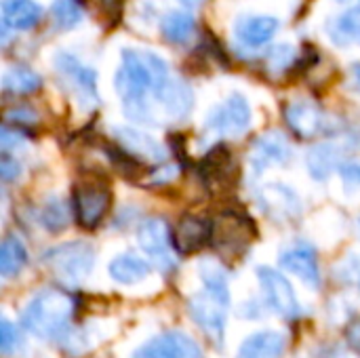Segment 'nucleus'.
<instances>
[{
	"label": "nucleus",
	"instance_id": "f257e3e1",
	"mask_svg": "<svg viewBox=\"0 0 360 358\" xmlns=\"http://www.w3.org/2000/svg\"><path fill=\"white\" fill-rule=\"evenodd\" d=\"M169 82V65L150 51H124L116 72V91L122 97L129 118L152 122L158 95Z\"/></svg>",
	"mask_w": 360,
	"mask_h": 358
},
{
	"label": "nucleus",
	"instance_id": "f03ea898",
	"mask_svg": "<svg viewBox=\"0 0 360 358\" xmlns=\"http://www.w3.org/2000/svg\"><path fill=\"white\" fill-rule=\"evenodd\" d=\"M200 279L205 289L192 298L190 312L194 323L205 331V335L217 346H224V333H226V317H228V304H230V291L224 270L213 264L205 262L200 266Z\"/></svg>",
	"mask_w": 360,
	"mask_h": 358
},
{
	"label": "nucleus",
	"instance_id": "7ed1b4c3",
	"mask_svg": "<svg viewBox=\"0 0 360 358\" xmlns=\"http://www.w3.org/2000/svg\"><path fill=\"white\" fill-rule=\"evenodd\" d=\"M76 302L68 291L42 289L38 291L23 310V327L40 340H57L72 323Z\"/></svg>",
	"mask_w": 360,
	"mask_h": 358
},
{
	"label": "nucleus",
	"instance_id": "20e7f679",
	"mask_svg": "<svg viewBox=\"0 0 360 358\" xmlns=\"http://www.w3.org/2000/svg\"><path fill=\"white\" fill-rule=\"evenodd\" d=\"M44 266L63 283H80L84 281L95 264V251L89 243L74 241L59 247H53L42 257Z\"/></svg>",
	"mask_w": 360,
	"mask_h": 358
},
{
	"label": "nucleus",
	"instance_id": "39448f33",
	"mask_svg": "<svg viewBox=\"0 0 360 358\" xmlns=\"http://www.w3.org/2000/svg\"><path fill=\"white\" fill-rule=\"evenodd\" d=\"M112 205V192L108 184L101 181H82L74 188V213L82 228L93 230L108 215Z\"/></svg>",
	"mask_w": 360,
	"mask_h": 358
},
{
	"label": "nucleus",
	"instance_id": "423d86ee",
	"mask_svg": "<svg viewBox=\"0 0 360 358\" xmlns=\"http://www.w3.org/2000/svg\"><path fill=\"white\" fill-rule=\"evenodd\" d=\"M57 74L65 89L78 99L82 108L97 103V76L91 68L82 65L76 57L68 53H59L55 59Z\"/></svg>",
	"mask_w": 360,
	"mask_h": 358
},
{
	"label": "nucleus",
	"instance_id": "0eeeda50",
	"mask_svg": "<svg viewBox=\"0 0 360 358\" xmlns=\"http://www.w3.org/2000/svg\"><path fill=\"white\" fill-rule=\"evenodd\" d=\"M137 243L158 268H162V270H173L175 268L173 234H171L165 219L150 217V219L141 222V226L137 228Z\"/></svg>",
	"mask_w": 360,
	"mask_h": 358
},
{
	"label": "nucleus",
	"instance_id": "6e6552de",
	"mask_svg": "<svg viewBox=\"0 0 360 358\" xmlns=\"http://www.w3.org/2000/svg\"><path fill=\"white\" fill-rule=\"evenodd\" d=\"M249 124H251V108L240 93H232L226 101L215 106L207 118V129L226 137L243 135L249 129Z\"/></svg>",
	"mask_w": 360,
	"mask_h": 358
},
{
	"label": "nucleus",
	"instance_id": "1a4fd4ad",
	"mask_svg": "<svg viewBox=\"0 0 360 358\" xmlns=\"http://www.w3.org/2000/svg\"><path fill=\"white\" fill-rule=\"evenodd\" d=\"M255 236V226L249 224L247 217L236 213H226L213 224V243L215 249L224 255H240Z\"/></svg>",
	"mask_w": 360,
	"mask_h": 358
},
{
	"label": "nucleus",
	"instance_id": "9d476101",
	"mask_svg": "<svg viewBox=\"0 0 360 358\" xmlns=\"http://www.w3.org/2000/svg\"><path fill=\"white\" fill-rule=\"evenodd\" d=\"M257 279L262 283L266 302L274 312H278L283 319H297L302 314V306L295 298V291L281 272L262 266L257 270Z\"/></svg>",
	"mask_w": 360,
	"mask_h": 358
},
{
	"label": "nucleus",
	"instance_id": "9b49d317",
	"mask_svg": "<svg viewBox=\"0 0 360 358\" xmlns=\"http://www.w3.org/2000/svg\"><path fill=\"white\" fill-rule=\"evenodd\" d=\"M131 358H202V352L190 335L167 331L146 342Z\"/></svg>",
	"mask_w": 360,
	"mask_h": 358
},
{
	"label": "nucleus",
	"instance_id": "f8f14e48",
	"mask_svg": "<svg viewBox=\"0 0 360 358\" xmlns=\"http://www.w3.org/2000/svg\"><path fill=\"white\" fill-rule=\"evenodd\" d=\"M285 120L289 124V129L304 139L316 137L319 133H323L325 129V112L321 110V106H316L314 101L308 99H300V101H291L285 108Z\"/></svg>",
	"mask_w": 360,
	"mask_h": 358
},
{
	"label": "nucleus",
	"instance_id": "ddd939ff",
	"mask_svg": "<svg viewBox=\"0 0 360 358\" xmlns=\"http://www.w3.org/2000/svg\"><path fill=\"white\" fill-rule=\"evenodd\" d=\"M281 266L287 272L302 279V283H306L312 289H316L321 285V270H319L316 251L310 245L297 243V245L285 249L281 253Z\"/></svg>",
	"mask_w": 360,
	"mask_h": 358
},
{
	"label": "nucleus",
	"instance_id": "4468645a",
	"mask_svg": "<svg viewBox=\"0 0 360 358\" xmlns=\"http://www.w3.org/2000/svg\"><path fill=\"white\" fill-rule=\"evenodd\" d=\"M211 234H213V224H209L198 215H184L177 228L173 230L175 251L184 255L196 253L211 241Z\"/></svg>",
	"mask_w": 360,
	"mask_h": 358
},
{
	"label": "nucleus",
	"instance_id": "2eb2a0df",
	"mask_svg": "<svg viewBox=\"0 0 360 358\" xmlns=\"http://www.w3.org/2000/svg\"><path fill=\"white\" fill-rule=\"evenodd\" d=\"M287 160H291V146L281 133H268L259 137L251 150V165L257 173L270 165H283Z\"/></svg>",
	"mask_w": 360,
	"mask_h": 358
},
{
	"label": "nucleus",
	"instance_id": "dca6fc26",
	"mask_svg": "<svg viewBox=\"0 0 360 358\" xmlns=\"http://www.w3.org/2000/svg\"><path fill=\"white\" fill-rule=\"evenodd\" d=\"M116 139L122 143V150H127L131 156L137 158H148L154 162H160L167 158V150L162 143H158L152 135L141 133L137 129H127V127H118L114 129Z\"/></svg>",
	"mask_w": 360,
	"mask_h": 358
},
{
	"label": "nucleus",
	"instance_id": "f3484780",
	"mask_svg": "<svg viewBox=\"0 0 360 358\" xmlns=\"http://www.w3.org/2000/svg\"><path fill=\"white\" fill-rule=\"evenodd\" d=\"M276 30H278V19L270 15L240 17L234 25V34L245 46H262L270 42Z\"/></svg>",
	"mask_w": 360,
	"mask_h": 358
},
{
	"label": "nucleus",
	"instance_id": "a211bd4d",
	"mask_svg": "<svg viewBox=\"0 0 360 358\" xmlns=\"http://www.w3.org/2000/svg\"><path fill=\"white\" fill-rule=\"evenodd\" d=\"M162 114L167 118H173V120H181L190 114L192 106H194V95H192V89L181 82V80H171L165 84L162 93L158 95V103H156Z\"/></svg>",
	"mask_w": 360,
	"mask_h": 358
},
{
	"label": "nucleus",
	"instance_id": "6ab92c4d",
	"mask_svg": "<svg viewBox=\"0 0 360 358\" xmlns=\"http://www.w3.org/2000/svg\"><path fill=\"white\" fill-rule=\"evenodd\" d=\"M42 8L34 0H2V25L4 30L25 32L38 25Z\"/></svg>",
	"mask_w": 360,
	"mask_h": 358
},
{
	"label": "nucleus",
	"instance_id": "aec40b11",
	"mask_svg": "<svg viewBox=\"0 0 360 358\" xmlns=\"http://www.w3.org/2000/svg\"><path fill=\"white\" fill-rule=\"evenodd\" d=\"M287 340L278 331H259L249 335L236 358H281L285 354Z\"/></svg>",
	"mask_w": 360,
	"mask_h": 358
},
{
	"label": "nucleus",
	"instance_id": "412c9836",
	"mask_svg": "<svg viewBox=\"0 0 360 358\" xmlns=\"http://www.w3.org/2000/svg\"><path fill=\"white\" fill-rule=\"evenodd\" d=\"M329 38L333 40V44L338 46H360V6H354L346 13H342L340 17H335L329 27Z\"/></svg>",
	"mask_w": 360,
	"mask_h": 358
},
{
	"label": "nucleus",
	"instance_id": "4be33fe9",
	"mask_svg": "<svg viewBox=\"0 0 360 358\" xmlns=\"http://www.w3.org/2000/svg\"><path fill=\"white\" fill-rule=\"evenodd\" d=\"M150 274V266L148 262H143L141 257L133 255V253H124L118 255L110 262V276L120 283V285H135L141 283L146 276Z\"/></svg>",
	"mask_w": 360,
	"mask_h": 358
},
{
	"label": "nucleus",
	"instance_id": "5701e85b",
	"mask_svg": "<svg viewBox=\"0 0 360 358\" xmlns=\"http://www.w3.org/2000/svg\"><path fill=\"white\" fill-rule=\"evenodd\" d=\"M338 160H340V150L333 146V143H319L314 146L308 156H306V162H308V171L314 179L323 181L327 179L335 167H338Z\"/></svg>",
	"mask_w": 360,
	"mask_h": 358
},
{
	"label": "nucleus",
	"instance_id": "b1692460",
	"mask_svg": "<svg viewBox=\"0 0 360 358\" xmlns=\"http://www.w3.org/2000/svg\"><path fill=\"white\" fill-rule=\"evenodd\" d=\"M27 262V251L17 236H6L0 247V274L2 279L17 276Z\"/></svg>",
	"mask_w": 360,
	"mask_h": 358
},
{
	"label": "nucleus",
	"instance_id": "393cba45",
	"mask_svg": "<svg viewBox=\"0 0 360 358\" xmlns=\"http://www.w3.org/2000/svg\"><path fill=\"white\" fill-rule=\"evenodd\" d=\"M194 32H196L194 17L186 11H171L162 19V36L169 42L184 44L194 36Z\"/></svg>",
	"mask_w": 360,
	"mask_h": 358
},
{
	"label": "nucleus",
	"instance_id": "a878e982",
	"mask_svg": "<svg viewBox=\"0 0 360 358\" xmlns=\"http://www.w3.org/2000/svg\"><path fill=\"white\" fill-rule=\"evenodd\" d=\"M2 84H4V91L6 93H13V95H30V93H36L42 87V80H40V76L34 70H30L25 65H15V68H11L4 74Z\"/></svg>",
	"mask_w": 360,
	"mask_h": 358
},
{
	"label": "nucleus",
	"instance_id": "bb28decb",
	"mask_svg": "<svg viewBox=\"0 0 360 358\" xmlns=\"http://www.w3.org/2000/svg\"><path fill=\"white\" fill-rule=\"evenodd\" d=\"M232 171H234V165H232L230 152L226 148H215L213 152H209V156L205 160V173L209 179L213 177L217 181H226L228 175H232Z\"/></svg>",
	"mask_w": 360,
	"mask_h": 358
},
{
	"label": "nucleus",
	"instance_id": "cd10ccee",
	"mask_svg": "<svg viewBox=\"0 0 360 358\" xmlns=\"http://www.w3.org/2000/svg\"><path fill=\"white\" fill-rule=\"evenodd\" d=\"M68 219H70V213H68V207L63 200L59 198H51L42 211H40V222L46 230L51 232H59L68 226Z\"/></svg>",
	"mask_w": 360,
	"mask_h": 358
},
{
	"label": "nucleus",
	"instance_id": "c85d7f7f",
	"mask_svg": "<svg viewBox=\"0 0 360 358\" xmlns=\"http://www.w3.org/2000/svg\"><path fill=\"white\" fill-rule=\"evenodd\" d=\"M53 21L59 27H74L82 19V2L80 0H55L51 6Z\"/></svg>",
	"mask_w": 360,
	"mask_h": 358
},
{
	"label": "nucleus",
	"instance_id": "c756f323",
	"mask_svg": "<svg viewBox=\"0 0 360 358\" xmlns=\"http://www.w3.org/2000/svg\"><path fill=\"white\" fill-rule=\"evenodd\" d=\"M259 200H262V205L278 207V209H283L285 213L297 211V198H295V194H293L291 190H287L285 186H278V184L266 186V190L259 194Z\"/></svg>",
	"mask_w": 360,
	"mask_h": 358
},
{
	"label": "nucleus",
	"instance_id": "7c9ffc66",
	"mask_svg": "<svg viewBox=\"0 0 360 358\" xmlns=\"http://www.w3.org/2000/svg\"><path fill=\"white\" fill-rule=\"evenodd\" d=\"M19 346H21V338L17 333V327L8 319H2V323H0V348H2V354L8 357V354L17 352Z\"/></svg>",
	"mask_w": 360,
	"mask_h": 358
},
{
	"label": "nucleus",
	"instance_id": "2f4dec72",
	"mask_svg": "<svg viewBox=\"0 0 360 358\" xmlns=\"http://www.w3.org/2000/svg\"><path fill=\"white\" fill-rule=\"evenodd\" d=\"M338 171L348 188H360V160H346L338 167Z\"/></svg>",
	"mask_w": 360,
	"mask_h": 358
},
{
	"label": "nucleus",
	"instance_id": "473e14b6",
	"mask_svg": "<svg viewBox=\"0 0 360 358\" xmlns=\"http://www.w3.org/2000/svg\"><path fill=\"white\" fill-rule=\"evenodd\" d=\"M4 122L11 124H30V122H36V112H32L30 108H8L4 112Z\"/></svg>",
	"mask_w": 360,
	"mask_h": 358
},
{
	"label": "nucleus",
	"instance_id": "72a5a7b5",
	"mask_svg": "<svg viewBox=\"0 0 360 358\" xmlns=\"http://www.w3.org/2000/svg\"><path fill=\"white\" fill-rule=\"evenodd\" d=\"M291 59H293V49L287 46V44H283V46H276V49L270 53L268 63H270V68H274V70H285L287 63H289Z\"/></svg>",
	"mask_w": 360,
	"mask_h": 358
},
{
	"label": "nucleus",
	"instance_id": "f704fd0d",
	"mask_svg": "<svg viewBox=\"0 0 360 358\" xmlns=\"http://www.w3.org/2000/svg\"><path fill=\"white\" fill-rule=\"evenodd\" d=\"M19 162L15 158H11L8 154L2 156V162H0V173H2V179L4 181H11L15 177H19Z\"/></svg>",
	"mask_w": 360,
	"mask_h": 358
},
{
	"label": "nucleus",
	"instance_id": "c9c22d12",
	"mask_svg": "<svg viewBox=\"0 0 360 358\" xmlns=\"http://www.w3.org/2000/svg\"><path fill=\"white\" fill-rule=\"evenodd\" d=\"M346 340H348L350 348H352L356 354H360V321H354V323L348 325V329H346Z\"/></svg>",
	"mask_w": 360,
	"mask_h": 358
},
{
	"label": "nucleus",
	"instance_id": "e433bc0d",
	"mask_svg": "<svg viewBox=\"0 0 360 358\" xmlns=\"http://www.w3.org/2000/svg\"><path fill=\"white\" fill-rule=\"evenodd\" d=\"M179 2H184L186 6H198V4H202L205 0H179Z\"/></svg>",
	"mask_w": 360,
	"mask_h": 358
},
{
	"label": "nucleus",
	"instance_id": "4c0bfd02",
	"mask_svg": "<svg viewBox=\"0 0 360 358\" xmlns=\"http://www.w3.org/2000/svg\"><path fill=\"white\" fill-rule=\"evenodd\" d=\"M354 80H356V82L360 84V68H356V70H354Z\"/></svg>",
	"mask_w": 360,
	"mask_h": 358
},
{
	"label": "nucleus",
	"instance_id": "58836bf2",
	"mask_svg": "<svg viewBox=\"0 0 360 358\" xmlns=\"http://www.w3.org/2000/svg\"><path fill=\"white\" fill-rule=\"evenodd\" d=\"M105 4H114V2H118V0H103Z\"/></svg>",
	"mask_w": 360,
	"mask_h": 358
}]
</instances>
